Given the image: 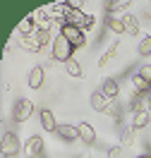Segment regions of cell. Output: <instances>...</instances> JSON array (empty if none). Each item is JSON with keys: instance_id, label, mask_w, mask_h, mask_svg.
<instances>
[{"instance_id": "obj_4", "label": "cell", "mask_w": 151, "mask_h": 158, "mask_svg": "<svg viewBox=\"0 0 151 158\" xmlns=\"http://www.w3.org/2000/svg\"><path fill=\"white\" fill-rule=\"evenodd\" d=\"M60 34H62V36H65L67 41H70L74 48H82V46L86 43V31L79 29V27H70V24H65Z\"/></svg>"}, {"instance_id": "obj_19", "label": "cell", "mask_w": 151, "mask_h": 158, "mask_svg": "<svg viewBox=\"0 0 151 158\" xmlns=\"http://www.w3.org/2000/svg\"><path fill=\"white\" fill-rule=\"evenodd\" d=\"M115 55H118V43H111V48H108V50H106V53H103V55L99 58V67L103 69L113 58H115Z\"/></svg>"}, {"instance_id": "obj_20", "label": "cell", "mask_w": 151, "mask_h": 158, "mask_svg": "<svg viewBox=\"0 0 151 158\" xmlns=\"http://www.w3.org/2000/svg\"><path fill=\"white\" fill-rule=\"evenodd\" d=\"M36 39H39V43H41V48H46V46H53V41H55V36H53V31H48V29H39L36 31Z\"/></svg>"}, {"instance_id": "obj_9", "label": "cell", "mask_w": 151, "mask_h": 158, "mask_svg": "<svg viewBox=\"0 0 151 158\" xmlns=\"http://www.w3.org/2000/svg\"><path fill=\"white\" fill-rule=\"evenodd\" d=\"M77 129H79V141L84 146H94L96 144V129H94V125L82 122V125H77Z\"/></svg>"}, {"instance_id": "obj_8", "label": "cell", "mask_w": 151, "mask_h": 158, "mask_svg": "<svg viewBox=\"0 0 151 158\" xmlns=\"http://www.w3.org/2000/svg\"><path fill=\"white\" fill-rule=\"evenodd\" d=\"M39 120H41V127L46 129V132H58V127H60L50 108H41V113H39Z\"/></svg>"}, {"instance_id": "obj_14", "label": "cell", "mask_w": 151, "mask_h": 158, "mask_svg": "<svg viewBox=\"0 0 151 158\" xmlns=\"http://www.w3.org/2000/svg\"><path fill=\"white\" fill-rule=\"evenodd\" d=\"M149 122H151V113H149V110L132 113V127H134V129H144Z\"/></svg>"}, {"instance_id": "obj_22", "label": "cell", "mask_w": 151, "mask_h": 158, "mask_svg": "<svg viewBox=\"0 0 151 158\" xmlns=\"http://www.w3.org/2000/svg\"><path fill=\"white\" fill-rule=\"evenodd\" d=\"M137 53H139L141 58H149V55H151V36H144V39L139 41V48H137Z\"/></svg>"}, {"instance_id": "obj_15", "label": "cell", "mask_w": 151, "mask_h": 158, "mask_svg": "<svg viewBox=\"0 0 151 158\" xmlns=\"http://www.w3.org/2000/svg\"><path fill=\"white\" fill-rule=\"evenodd\" d=\"M122 24H125V31H127L130 36H137V34H139V19H137L134 15L127 12V15L122 17Z\"/></svg>"}, {"instance_id": "obj_28", "label": "cell", "mask_w": 151, "mask_h": 158, "mask_svg": "<svg viewBox=\"0 0 151 158\" xmlns=\"http://www.w3.org/2000/svg\"><path fill=\"white\" fill-rule=\"evenodd\" d=\"M77 158H91V153H89V151H82V153H79Z\"/></svg>"}, {"instance_id": "obj_10", "label": "cell", "mask_w": 151, "mask_h": 158, "mask_svg": "<svg viewBox=\"0 0 151 158\" xmlns=\"http://www.w3.org/2000/svg\"><path fill=\"white\" fill-rule=\"evenodd\" d=\"M43 81H46V72H43V67H41V65L31 67L29 69V89L39 91L41 86H43Z\"/></svg>"}, {"instance_id": "obj_26", "label": "cell", "mask_w": 151, "mask_h": 158, "mask_svg": "<svg viewBox=\"0 0 151 158\" xmlns=\"http://www.w3.org/2000/svg\"><path fill=\"white\" fill-rule=\"evenodd\" d=\"M139 74L151 84V65H141V67H139Z\"/></svg>"}, {"instance_id": "obj_17", "label": "cell", "mask_w": 151, "mask_h": 158, "mask_svg": "<svg viewBox=\"0 0 151 158\" xmlns=\"http://www.w3.org/2000/svg\"><path fill=\"white\" fill-rule=\"evenodd\" d=\"M19 46L31 50V53H41V43H39L36 36H19Z\"/></svg>"}, {"instance_id": "obj_5", "label": "cell", "mask_w": 151, "mask_h": 158, "mask_svg": "<svg viewBox=\"0 0 151 158\" xmlns=\"http://www.w3.org/2000/svg\"><path fill=\"white\" fill-rule=\"evenodd\" d=\"M43 146H46V141H43V137H39V134H34V137H29L27 141H24V156L27 158H39L41 153H43Z\"/></svg>"}, {"instance_id": "obj_12", "label": "cell", "mask_w": 151, "mask_h": 158, "mask_svg": "<svg viewBox=\"0 0 151 158\" xmlns=\"http://www.w3.org/2000/svg\"><path fill=\"white\" fill-rule=\"evenodd\" d=\"M89 103H91V108L96 110V113H106L111 101L106 98V96H103L101 91H94V94H91V98H89Z\"/></svg>"}, {"instance_id": "obj_23", "label": "cell", "mask_w": 151, "mask_h": 158, "mask_svg": "<svg viewBox=\"0 0 151 158\" xmlns=\"http://www.w3.org/2000/svg\"><path fill=\"white\" fill-rule=\"evenodd\" d=\"M65 69H67L70 77H82V74H84V69H82V65L77 62V60H70V62L65 65Z\"/></svg>"}, {"instance_id": "obj_18", "label": "cell", "mask_w": 151, "mask_h": 158, "mask_svg": "<svg viewBox=\"0 0 151 158\" xmlns=\"http://www.w3.org/2000/svg\"><path fill=\"white\" fill-rule=\"evenodd\" d=\"M132 86H134L137 94H146V91H151V84L141 77V74H134V77H132Z\"/></svg>"}, {"instance_id": "obj_13", "label": "cell", "mask_w": 151, "mask_h": 158, "mask_svg": "<svg viewBox=\"0 0 151 158\" xmlns=\"http://www.w3.org/2000/svg\"><path fill=\"white\" fill-rule=\"evenodd\" d=\"M58 137H60L62 141H74V139H79V129L65 122V125H60V127H58Z\"/></svg>"}, {"instance_id": "obj_27", "label": "cell", "mask_w": 151, "mask_h": 158, "mask_svg": "<svg viewBox=\"0 0 151 158\" xmlns=\"http://www.w3.org/2000/svg\"><path fill=\"white\" fill-rule=\"evenodd\" d=\"M70 7H72V10H82V7H84V5H82L79 0H72V2H70Z\"/></svg>"}, {"instance_id": "obj_24", "label": "cell", "mask_w": 151, "mask_h": 158, "mask_svg": "<svg viewBox=\"0 0 151 158\" xmlns=\"http://www.w3.org/2000/svg\"><path fill=\"white\" fill-rule=\"evenodd\" d=\"M108 29H111L113 34H122V31H125V24H122V19H113V17H108Z\"/></svg>"}, {"instance_id": "obj_2", "label": "cell", "mask_w": 151, "mask_h": 158, "mask_svg": "<svg viewBox=\"0 0 151 158\" xmlns=\"http://www.w3.org/2000/svg\"><path fill=\"white\" fill-rule=\"evenodd\" d=\"M19 151H24V144L19 141V137L15 132H5L2 134V153L12 158V156H17Z\"/></svg>"}, {"instance_id": "obj_3", "label": "cell", "mask_w": 151, "mask_h": 158, "mask_svg": "<svg viewBox=\"0 0 151 158\" xmlns=\"http://www.w3.org/2000/svg\"><path fill=\"white\" fill-rule=\"evenodd\" d=\"M31 115H34V103L29 98H19L15 103V110H12V120L15 122H27Z\"/></svg>"}, {"instance_id": "obj_11", "label": "cell", "mask_w": 151, "mask_h": 158, "mask_svg": "<svg viewBox=\"0 0 151 158\" xmlns=\"http://www.w3.org/2000/svg\"><path fill=\"white\" fill-rule=\"evenodd\" d=\"M99 91H101V94H103L108 101H115V98H118V91H120V89H118V81L108 77V79H103V81H101V89H99Z\"/></svg>"}, {"instance_id": "obj_21", "label": "cell", "mask_w": 151, "mask_h": 158, "mask_svg": "<svg viewBox=\"0 0 151 158\" xmlns=\"http://www.w3.org/2000/svg\"><path fill=\"white\" fill-rule=\"evenodd\" d=\"M106 115H111L115 122H120V118H122V106H120V103H115V101H111V103H108V110H106Z\"/></svg>"}, {"instance_id": "obj_16", "label": "cell", "mask_w": 151, "mask_h": 158, "mask_svg": "<svg viewBox=\"0 0 151 158\" xmlns=\"http://www.w3.org/2000/svg\"><path fill=\"white\" fill-rule=\"evenodd\" d=\"M134 127H120V146L122 148H130L134 144Z\"/></svg>"}, {"instance_id": "obj_29", "label": "cell", "mask_w": 151, "mask_h": 158, "mask_svg": "<svg viewBox=\"0 0 151 158\" xmlns=\"http://www.w3.org/2000/svg\"><path fill=\"white\" fill-rule=\"evenodd\" d=\"M137 158H151V156H149V153H141V156H137Z\"/></svg>"}, {"instance_id": "obj_1", "label": "cell", "mask_w": 151, "mask_h": 158, "mask_svg": "<svg viewBox=\"0 0 151 158\" xmlns=\"http://www.w3.org/2000/svg\"><path fill=\"white\" fill-rule=\"evenodd\" d=\"M72 53H74V46H72L62 34H58L55 41H53V60H58V62H65V65H67L70 60H74V58H72Z\"/></svg>"}, {"instance_id": "obj_7", "label": "cell", "mask_w": 151, "mask_h": 158, "mask_svg": "<svg viewBox=\"0 0 151 158\" xmlns=\"http://www.w3.org/2000/svg\"><path fill=\"white\" fill-rule=\"evenodd\" d=\"M106 10H108V17L122 19V17L127 15V10H130V2H127V0H113V2L106 5Z\"/></svg>"}, {"instance_id": "obj_25", "label": "cell", "mask_w": 151, "mask_h": 158, "mask_svg": "<svg viewBox=\"0 0 151 158\" xmlns=\"http://www.w3.org/2000/svg\"><path fill=\"white\" fill-rule=\"evenodd\" d=\"M122 153H125L122 146H113L111 151H108V158H122Z\"/></svg>"}, {"instance_id": "obj_6", "label": "cell", "mask_w": 151, "mask_h": 158, "mask_svg": "<svg viewBox=\"0 0 151 158\" xmlns=\"http://www.w3.org/2000/svg\"><path fill=\"white\" fill-rule=\"evenodd\" d=\"M130 108H132V113H139V110H149L151 113V91H146V94L134 91V96L130 101Z\"/></svg>"}]
</instances>
